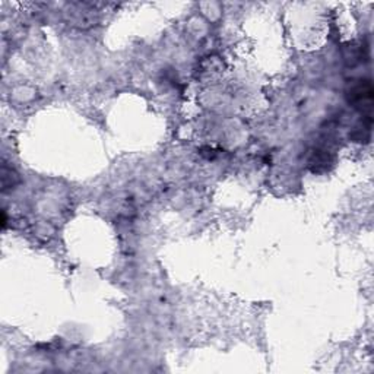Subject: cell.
Listing matches in <instances>:
<instances>
[{
  "label": "cell",
  "mask_w": 374,
  "mask_h": 374,
  "mask_svg": "<svg viewBox=\"0 0 374 374\" xmlns=\"http://www.w3.org/2000/svg\"><path fill=\"white\" fill-rule=\"evenodd\" d=\"M350 104H353L357 109L370 110L373 103V87L370 81H359L358 84L353 85L348 92H346Z\"/></svg>",
  "instance_id": "6da1fadb"
}]
</instances>
